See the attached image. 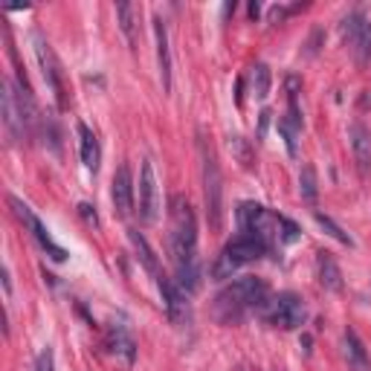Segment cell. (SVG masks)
Segmentation results:
<instances>
[{
    "mask_svg": "<svg viewBox=\"0 0 371 371\" xmlns=\"http://www.w3.org/2000/svg\"><path fill=\"white\" fill-rule=\"evenodd\" d=\"M267 299H270V290H267V284H264L261 278L241 276L215 296V316L221 322H227V325L241 322L247 313L261 311L264 304H267Z\"/></svg>",
    "mask_w": 371,
    "mask_h": 371,
    "instance_id": "6da1fadb",
    "label": "cell"
},
{
    "mask_svg": "<svg viewBox=\"0 0 371 371\" xmlns=\"http://www.w3.org/2000/svg\"><path fill=\"white\" fill-rule=\"evenodd\" d=\"M168 247L175 267L180 264L197 261V218L189 203V197L175 194L171 197V232H168Z\"/></svg>",
    "mask_w": 371,
    "mask_h": 371,
    "instance_id": "7a4b0ae2",
    "label": "cell"
},
{
    "mask_svg": "<svg viewBox=\"0 0 371 371\" xmlns=\"http://www.w3.org/2000/svg\"><path fill=\"white\" fill-rule=\"evenodd\" d=\"M201 148V163H203V201H206V221L212 232H221L223 227V177H221V166L218 157L212 151V145L206 137L197 142Z\"/></svg>",
    "mask_w": 371,
    "mask_h": 371,
    "instance_id": "3957f363",
    "label": "cell"
},
{
    "mask_svg": "<svg viewBox=\"0 0 371 371\" xmlns=\"http://www.w3.org/2000/svg\"><path fill=\"white\" fill-rule=\"evenodd\" d=\"M267 244L261 241V238L256 235H247V232H238L232 241L221 249L218 261L212 264V278H218V282H223V278H232V273L238 267H244V264L256 261L261 256H267Z\"/></svg>",
    "mask_w": 371,
    "mask_h": 371,
    "instance_id": "277c9868",
    "label": "cell"
},
{
    "mask_svg": "<svg viewBox=\"0 0 371 371\" xmlns=\"http://www.w3.org/2000/svg\"><path fill=\"white\" fill-rule=\"evenodd\" d=\"M261 316L270 325L282 328V330H296L304 325V316H308V308L296 293H278L273 299H267V304L261 308Z\"/></svg>",
    "mask_w": 371,
    "mask_h": 371,
    "instance_id": "5b68a950",
    "label": "cell"
},
{
    "mask_svg": "<svg viewBox=\"0 0 371 371\" xmlns=\"http://www.w3.org/2000/svg\"><path fill=\"white\" fill-rule=\"evenodd\" d=\"M9 206L15 209L18 221H21V223H26V229L32 232V238L38 241V247H41V249H44V253H47L52 261H64V258H67V249H64V247H58L56 241H52V235H49V229H47L44 223H41V218H38L35 212H32L30 206H26V203L21 201V197L9 194Z\"/></svg>",
    "mask_w": 371,
    "mask_h": 371,
    "instance_id": "8992f818",
    "label": "cell"
},
{
    "mask_svg": "<svg viewBox=\"0 0 371 371\" xmlns=\"http://www.w3.org/2000/svg\"><path fill=\"white\" fill-rule=\"evenodd\" d=\"M342 38H346V44L354 49L357 64L366 67L371 61V21L363 12H351V15L342 21Z\"/></svg>",
    "mask_w": 371,
    "mask_h": 371,
    "instance_id": "52a82bcc",
    "label": "cell"
},
{
    "mask_svg": "<svg viewBox=\"0 0 371 371\" xmlns=\"http://www.w3.org/2000/svg\"><path fill=\"white\" fill-rule=\"evenodd\" d=\"M32 44H35V56H38V64H41V73H44V82L49 85V90L56 93L58 99V108H67L64 102V85H61V73H58V61H56V52L47 44V38L32 30Z\"/></svg>",
    "mask_w": 371,
    "mask_h": 371,
    "instance_id": "ba28073f",
    "label": "cell"
},
{
    "mask_svg": "<svg viewBox=\"0 0 371 371\" xmlns=\"http://www.w3.org/2000/svg\"><path fill=\"white\" fill-rule=\"evenodd\" d=\"M157 212H160V194H157L154 163L142 160V166H139V221L142 223H154Z\"/></svg>",
    "mask_w": 371,
    "mask_h": 371,
    "instance_id": "9c48e42d",
    "label": "cell"
},
{
    "mask_svg": "<svg viewBox=\"0 0 371 371\" xmlns=\"http://www.w3.org/2000/svg\"><path fill=\"white\" fill-rule=\"evenodd\" d=\"M157 287H160V293H163V304H166L168 319L175 322L177 328L189 325V319H192L189 302H186V293H183V290L175 284V278H166V276H160V278H157Z\"/></svg>",
    "mask_w": 371,
    "mask_h": 371,
    "instance_id": "30bf717a",
    "label": "cell"
},
{
    "mask_svg": "<svg viewBox=\"0 0 371 371\" xmlns=\"http://www.w3.org/2000/svg\"><path fill=\"white\" fill-rule=\"evenodd\" d=\"M104 339H108V348L116 360H122L125 366H134L137 360V339L134 334L122 325V322H111L108 330H104Z\"/></svg>",
    "mask_w": 371,
    "mask_h": 371,
    "instance_id": "8fae6325",
    "label": "cell"
},
{
    "mask_svg": "<svg viewBox=\"0 0 371 371\" xmlns=\"http://www.w3.org/2000/svg\"><path fill=\"white\" fill-rule=\"evenodd\" d=\"M111 197H113V206H116V215L128 218L134 212V177H131V168L128 166H119L113 183H111Z\"/></svg>",
    "mask_w": 371,
    "mask_h": 371,
    "instance_id": "7c38bea8",
    "label": "cell"
},
{
    "mask_svg": "<svg viewBox=\"0 0 371 371\" xmlns=\"http://www.w3.org/2000/svg\"><path fill=\"white\" fill-rule=\"evenodd\" d=\"M154 41H157V64H160V82L163 90H171V49H168V32L163 18H154Z\"/></svg>",
    "mask_w": 371,
    "mask_h": 371,
    "instance_id": "4fadbf2b",
    "label": "cell"
},
{
    "mask_svg": "<svg viewBox=\"0 0 371 371\" xmlns=\"http://www.w3.org/2000/svg\"><path fill=\"white\" fill-rule=\"evenodd\" d=\"M348 137H351V148H354V157H357V166H360L363 175H371V137L368 131L354 122L348 128Z\"/></svg>",
    "mask_w": 371,
    "mask_h": 371,
    "instance_id": "5bb4252c",
    "label": "cell"
},
{
    "mask_svg": "<svg viewBox=\"0 0 371 371\" xmlns=\"http://www.w3.org/2000/svg\"><path fill=\"white\" fill-rule=\"evenodd\" d=\"M342 342H346V360H348V368L351 371H371V360H368V351L363 346V339L357 337V330H346V337H342Z\"/></svg>",
    "mask_w": 371,
    "mask_h": 371,
    "instance_id": "9a60e30c",
    "label": "cell"
},
{
    "mask_svg": "<svg viewBox=\"0 0 371 371\" xmlns=\"http://www.w3.org/2000/svg\"><path fill=\"white\" fill-rule=\"evenodd\" d=\"M78 148H82V163H85V168L96 171V168H99V160H102L99 139H96V134H93V131H90L85 122H78Z\"/></svg>",
    "mask_w": 371,
    "mask_h": 371,
    "instance_id": "2e32d148",
    "label": "cell"
},
{
    "mask_svg": "<svg viewBox=\"0 0 371 371\" xmlns=\"http://www.w3.org/2000/svg\"><path fill=\"white\" fill-rule=\"evenodd\" d=\"M316 273H319V284L325 290H334V293L342 290V270L337 267V261L330 258V253L316 256Z\"/></svg>",
    "mask_w": 371,
    "mask_h": 371,
    "instance_id": "e0dca14e",
    "label": "cell"
},
{
    "mask_svg": "<svg viewBox=\"0 0 371 371\" xmlns=\"http://www.w3.org/2000/svg\"><path fill=\"white\" fill-rule=\"evenodd\" d=\"M128 238H131V247H134L137 258L142 261V267L148 270L154 278H160V276H163V273H160V261H157L154 249H151V247H148V241L142 238V232H139V229H128Z\"/></svg>",
    "mask_w": 371,
    "mask_h": 371,
    "instance_id": "ac0fdd59",
    "label": "cell"
},
{
    "mask_svg": "<svg viewBox=\"0 0 371 371\" xmlns=\"http://www.w3.org/2000/svg\"><path fill=\"white\" fill-rule=\"evenodd\" d=\"M175 284L183 290L186 296L194 293L197 287H201V264L192 261V264H180L177 273H175Z\"/></svg>",
    "mask_w": 371,
    "mask_h": 371,
    "instance_id": "d6986e66",
    "label": "cell"
},
{
    "mask_svg": "<svg viewBox=\"0 0 371 371\" xmlns=\"http://www.w3.org/2000/svg\"><path fill=\"white\" fill-rule=\"evenodd\" d=\"M119 30L128 38V44H137V6L134 3H116Z\"/></svg>",
    "mask_w": 371,
    "mask_h": 371,
    "instance_id": "ffe728a7",
    "label": "cell"
},
{
    "mask_svg": "<svg viewBox=\"0 0 371 371\" xmlns=\"http://www.w3.org/2000/svg\"><path fill=\"white\" fill-rule=\"evenodd\" d=\"M299 192L308 203H316L319 197V183H316V171L313 166H302V175H299Z\"/></svg>",
    "mask_w": 371,
    "mask_h": 371,
    "instance_id": "44dd1931",
    "label": "cell"
},
{
    "mask_svg": "<svg viewBox=\"0 0 371 371\" xmlns=\"http://www.w3.org/2000/svg\"><path fill=\"white\" fill-rule=\"evenodd\" d=\"M249 78H253L256 99H267V93H270V67H267V64H256L253 73H249Z\"/></svg>",
    "mask_w": 371,
    "mask_h": 371,
    "instance_id": "7402d4cb",
    "label": "cell"
},
{
    "mask_svg": "<svg viewBox=\"0 0 371 371\" xmlns=\"http://www.w3.org/2000/svg\"><path fill=\"white\" fill-rule=\"evenodd\" d=\"M313 218H316V223H319V227H322V229H325V232H328L330 238H334V241H339V244H346V247H354V241H351V235H346V232H342V229H339V227H337V223H334V221H330L328 215H322V212H316V215H313Z\"/></svg>",
    "mask_w": 371,
    "mask_h": 371,
    "instance_id": "603a6c76",
    "label": "cell"
},
{
    "mask_svg": "<svg viewBox=\"0 0 371 371\" xmlns=\"http://www.w3.org/2000/svg\"><path fill=\"white\" fill-rule=\"evenodd\" d=\"M299 128H302V122H293V119H282L278 122V131H282V137H284V142H287V151L296 157V137H299Z\"/></svg>",
    "mask_w": 371,
    "mask_h": 371,
    "instance_id": "cb8c5ba5",
    "label": "cell"
},
{
    "mask_svg": "<svg viewBox=\"0 0 371 371\" xmlns=\"http://www.w3.org/2000/svg\"><path fill=\"white\" fill-rule=\"evenodd\" d=\"M229 148H232V154L238 157V160H241L244 168H253V151H249V145H247L244 137H232L229 139Z\"/></svg>",
    "mask_w": 371,
    "mask_h": 371,
    "instance_id": "d4e9b609",
    "label": "cell"
},
{
    "mask_svg": "<svg viewBox=\"0 0 371 371\" xmlns=\"http://www.w3.org/2000/svg\"><path fill=\"white\" fill-rule=\"evenodd\" d=\"M278 238H282L284 244L299 241V227L290 218H284V215H278Z\"/></svg>",
    "mask_w": 371,
    "mask_h": 371,
    "instance_id": "484cf974",
    "label": "cell"
},
{
    "mask_svg": "<svg viewBox=\"0 0 371 371\" xmlns=\"http://www.w3.org/2000/svg\"><path fill=\"white\" fill-rule=\"evenodd\" d=\"M35 371H56V363H52V351H49V348H44L41 354H38Z\"/></svg>",
    "mask_w": 371,
    "mask_h": 371,
    "instance_id": "4316f807",
    "label": "cell"
},
{
    "mask_svg": "<svg viewBox=\"0 0 371 371\" xmlns=\"http://www.w3.org/2000/svg\"><path fill=\"white\" fill-rule=\"evenodd\" d=\"M78 215H82V218L90 223V227H96V223H99V215H96V209H93L90 203H78Z\"/></svg>",
    "mask_w": 371,
    "mask_h": 371,
    "instance_id": "83f0119b",
    "label": "cell"
},
{
    "mask_svg": "<svg viewBox=\"0 0 371 371\" xmlns=\"http://www.w3.org/2000/svg\"><path fill=\"white\" fill-rule=\"evenodd\" d=\"M267 122H270V111H264V113H261V131H258L261 137H264V131H267Z\"/></svg>",
    "mask_w": 371,
    "mask_h": 371,
    "instance_id": "f1b7e54d",
    "label": "cell"
}]
</instances>
